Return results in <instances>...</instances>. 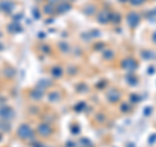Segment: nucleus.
<instances>
[{
  "mask_svg": "<svg viewBox=\"0 0 156 147\" xmlns=\"http://www.w3.org/2000/svg\"><path fill=\"white\" fill-rule=\"evenodd\" d=\"M17 135L23 141H33L34 139V130L31 129L30 125L22 124V125H20V128L17 129Z\"/></svg>",
  "mask_w": 156,
  "mask_h": 147,
  "instance_id": "f257e3e1",
  "label": "nucleus"
},
{
  "mask_svg": "<svg viewBox=\"0 0 156 147\" xmlns=\"http://www.w3.org/2000/svg\"><path fill=\"white\" fill-rule=\"evenodd\" d=\"M126 21H128V25L130 27H135V26H138V23L140 22V17H139V14L136 12H130L128 14Z\"/></svg>",
  "mask_w": 156,
  "mask_h": 147,
  "instance_id": "f03ea898",
  "label": "nucleus"
},
{
  "mask_svg": "<svg viewBox=\"0 0 156 147\" xmlns=\"http://www.w3.org/2000/svg\"><path fill=\"white\" fill-rule=\"evenodd\" d=\"M13 116H14V112H13V109L11 108V107L4 106V107H2V108H0V117H2V119L12 120Z\"/></svg>",
  "mask_w": 156,
  "mask_h": 147,
  "instance_id": "7ed1b4c3",
  "label": "nucleus"
},
{
  "mask_svg": "<svg viewBox=\"0 0 156 147\" xmlns=\"http://www.w3.org/2000/svg\"><path fill=\"white\" fill-rule=\"evenodd\" d=\"M38 134L39 135H42V137H48V135H51L52 134V128L48 124H41L38 126Z\"/></svg>",
  "mask_w": 156,
  "mask_h": 147,
  "instance_id": "20e7f679",
  "label": "nucleus"
},
{
  "mask_svg": "<svg viewBox=\"0 0 156 147\" xmlns=\"http://www.w3.org/2000/svg\"><path fill=\"white\" fill-rule=\"evenodd\" d=\"M122 68L126 69V70H129V72H133L136 68V63H135L134 59L128 57V59H125V60L122 61Z\"/></svg>",
  "mask_w": 156,
  "mask_h": 147,
  "instance_id": "39448f33",
  "label": "nucleus"
},
{
  "mask_svg": "<svg viewBox=\"0 0 156 147\" xmlns=\"http://www.w3.org/2000/svg\"><path fill=\"white\" fill-rule=\"evenodd\" d=\"M111 13L112 12H108V11H101L98 14V21L100 23H108L111 22Z\"/></svg>",
  "mask_w": 156,
  "mask_h": 147,
  "instance_id": "423d86ee",
  "label": "nucleus"
},
{
  "mask_svg": "<svg viewBox=\"0 0 156 147\" xmlns=\"http://www.w3.org/2000/svg\"><path fill=\"white\" fill-rule=\"evenodd\" d=\"M72 9V5L68 2H60L57 4L56 7V12H60V13H65L68 11H70Z\"/></svg>",
  "mask_w": 156,
  "mask_h": 147,
  "instance_id": "0eeeda50",
  "label": "nucleus"
},
{
  "mask_svg": "<svg viewBox=\"0 0 156 147\" xmlns=\"http://www.w3.org/2000/svg\"><path fill=\"white\" fill-rule=\"evenodd\" d=\"M108 100L109 102H112V103H116L117 100L120 99V92L117 91V90H115V89H112V90H109V92H108Z\"/></svg>",
  "mask_w": 156,
  "mask_h": 147,
  "instance_id": "6e6552de",
  "label": "nucleus"
},
{
  "mask_svg": "<svg viewBox=\"0 0 156 147\" xmlns=\"http://www.w3.org/2000/svg\"><path fill=\"white\" fill-rule=\"evenodd\" d=\"M0 7H2L5 12H11L12 8H13V4L11 2H2L0 3Z\"/></svg>",
  "mask_w": 156,
  "mask_h": 147,
  "instance_id": "1a4fd4ad",
  "label": "nucleus"
},
{
  "mask_svg": "<svg viewBox=\"0 0 156 147\" xmlns=\"http://www.w3.org/2000/svg\"><path fill=\"white\" fill-rule=\"evenodd\" d=\"M43 11H44L46 14H52L53 12H56V8H55V5H52V4H46Z\"/></svg>",
  "mask_w": 156,
  "mask_h": 147,
  "instance_id": "9d476101",
  "label": "nucleus"
},
{
  "mask_svg": "<svg viewBox=\"0 0 156 147\" xmlns=\"http://www.w3.org/2000/svg\"><path fill=\"white\" fill-rule=\"evenodd\" d=\"M52 74L55 76V77H61V74H62L61 68H60V66H55V68L52 69Z\"/></svg>",
  "mask_w": 156,
  "mask_h": 147,
  "instance_id": "9b49d317",
  "label": "nucleus"
},
{
  "mask_svg": "<svg viewBox=\"0 0 156 147\" xmlns=\"http://www.w3.org/2000/svg\"><path fill=\"white\" fill-rule=\"evenodd\" d=\"M120 20H121V17L119 16V14H116V13H111V22H113V23H119V22H120Z\"/></svg>",
  "mask_w": 156,
  "mask_h": 147,
  "instance_id": "f8f14e48",
  "label": "nucleus"
},
{
  "mask_svg": "<svg viewBox=\"0 0 156 147\" xmlns=\"http://www.w3.org/2000/svg\"><path fill=\"white\" fill-rule=\"evenodd\" d=\"M146 2V0H130V3L131 4H133V5H140V4H143Z\"/></svg>",
  "mask_w": 156,
  "mask_h": 147,
  "instance_id": "ddd939ff",
  "label": "nucleus"
},
{
  "mask_svg": "<svg viewBox=\"0 0 156 147\" xmlns=\"http://www.w3.org/2000/svg\"><path fill=\"white\" fill-rule=\"evenodd\" d=\"M48 4H52V5H55V4H58L60 3V0H47Z\"/></svg>",
  "mask_w": 156,
  "mask_h": 147,
  "instance_id": "4468645a",
  "label": "nucleus"
},
{
  "mask_svg": "<svg viewBox=\"0 0 156 147\" xmlns=\"http://www.w3.org/2000/svg\"><path fill=\"white\" fill-rule=\"evenodd\" d=\"M2 50H3V46H2V45H0V51H2Z\"/></svg>",
  "mask_w": 156,
  "mask_h": 147,
  "instance_id": "2eb2a0df",
  "label": "nucleus"
},
{
  "mask_svg": "<svg viewBox=\"0 0 156 147\" xmlns=\"http://www.w3.org/2000/svg\"><path fill=\"white\" fill-rule=\"evenodd\" d=\"M120 2H128V0H120Z\"/></svg>",
  "mask_w": 156,
  "mask_h": 147,
  "instance_id": "dca6fc26",
  "label": "nucleus"
}]
</instances>
